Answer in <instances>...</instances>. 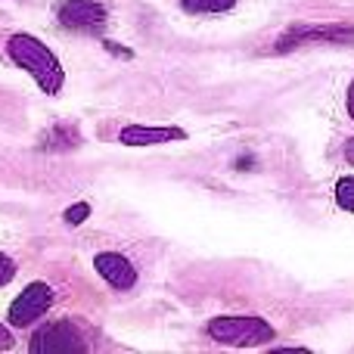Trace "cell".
I'll use <instances>...</instances> for the list:
<instances>
[{"mask_svg":"<svg viewBox=\"0 0 354 354\" xmlns=\"http://www.w3.org/2000/svg\"><path fill=\"white\" fill-rule=\"evenodd\" d=\"M236 168H239V171H249V168H252V156H243V159L236 162Z\"/></svg>","mask_w":354,"mask_h":354,"instance_id":"17","label":"cell"},{"mask_svg":"<svg viewBox=\"0 0 354 354\" xmlns=\"http://www.w3.org/2000/svg\"><path fill=\"white\" fill-rule=\"evenodd\" d=\"M12 348V333L6 324H0V351H10Z\"/></svg>","mask_w":354,"mask_h":354,"instance_id":"14","label":"cell"},{"mask_svg":"<svg viewBox=\"0 0 354 354\" xmlns=\"http://www.w3.org/2000/svg\"><path fill=\"white\" fill-rule=\"evenodd\" d=\"M333 193H336V205L354 214V177H339Z\"/></svg>","mask_w":354,"mask_h":354,"instance_id":"11","label":"cell"},{"mask_svg":"<svg viewBox=\"0 0 354 354\" xmlns=\"http://www.w3.org/2000/svg\"><path fill=\"white\" fill-rule=\"evenodd\" d=\"M345 159H348V165H354V137L345 143Z\"/></svg>","mask_w":354,"mask_h":354,"instance_id":"15","label":"cell"},{"mask_svg":"<svg viewBox=\"0 0 354 354\" xmlns=\"http://www.w3.org/2000/svg\"><path fill=\"white\" fill-rule=\"evenodd\" d=\"M78 143H81L78 128L68 122L53 124V128L44 131V137H41V149H47V153H66V149H75Z\"/></svg>","mask_w":354,"mask_h":354,"instance_id":"9","label":"cell"},{"mask_svg":"<svg viewBox=\"0 0 354 354\" xmlns=\"http://www.w3.org/2000/svg\"><path fill=\"white\" fill-rule=\"evenodd\" d=\"M28 348L35 354H72V351H87L91 345H87L78 324H72V320H53V324L41 326L31 336Z\"/></svg>","mask_w":354,"mask_h":354,"instance_id":"4","label":"cell"},{"mask_svg":"<svg viewBox=\"0 0 354 354\" xmlns=\"http://www.w3.org/2000/svg\"><path fill=\"white\" fill-rule=\"evenodd\" d=\"M6 53H10V59L16 62L19 68H25V72L35 78V84L41 87L44 93H59L62 84H66V72H62L59 59H56V53L47 47L44 41H37L35 35H25V31H16V35H10V41H6Z\"/></svg>","mask_w":354,"mask_h":354,"instance_id":"1","label":"cell"},{"mask_svg":"<svg viewBox=\"0 0 354 354\" xmlns=\"http://www.w3.org/2000/svg\"><path fill=\"white\" fill-rule=\"evenodd\" d=\"M239 0H180V6L193 16H218V12H230Z\"/></svg>","mask_w":354,"mask_h":354,"instance_id":"10","label":"cell"},{"mask_svg":"<svg viewBox=\"0 0 354 354\" xmlns=\"http://www.w3.org/2000/svg\"><path fill=\"white\" fill-rule=\"evenodd\" d=\"M106 50H112V53H118V56H131V50H122V47H115L112 41H106Z\"/></svg>","mask_w":354,"mask_h":354,"instance_id":"16","label":"cell"},{"mask_svg":"<svg viewBox=\"0 0 354 354\" xmlns=\"http://www.w3.org/2000/svg\"><path fill=\"white\" fill-rule=\"evenodd\" d=\"M87 214H91V205H87V202H75V205L66 208L62 218H66V224H84Z\"/></svg>","mask_w":354,"mask_h":354,"instance_id":"12","label":"cell"},{"mask_svg":"<svg viewBox=\"0 0 354 354\" xmlns=\"http://www.w3.org/2000/svg\"><path fill=\"white\" fill-rule=\"evenodd\" d=\"M208 336L218 345H230V348H255V345H268L277 333L264 317L236 314V317L208 320Z\"/></svg>","mask_w":354,"mask_h":354,"instance_id":"2","label":"cell"},{"mask_svg":"<svg viewBox=\"0 0 354 354\" xmlns=\"http://www.w3.org/2000/svg\"><path fill=\"white\" fill-rule=\"evenodd\" d=\"M93 268H97V274L103 277L112 289H118V292H128V289L137 286V268L122 252H100V255L93 258Z\"/></svg>","mask_w":354,"mask_h":354,"instance_id":"7","label":"cell"},{"mask_svg":"<svg viewBox=\"0 0 354 354\" xmlns=\"http://www.w3.org/2000/svg\"><path fill=\"white\" fill-rule=\"evenodd\" d=\"M56 19H59L62 28L72 31H84V35H100L106 28V12L103 3L97 0H59L56 3Z\"/></svg>","mask_w":354,"mask_h":354,"instance_id":"5","label":"cell"},{"mask_svg":"<svg viewBox=\"0 0 354 354\" xmlns=\"http://www.w3.org/2000/svg\"><path fill=\"white\" fill-rule=\"evenodd\" d=\"M314 44H354V25H292L274 44V53H292Z\"/></svg>","mask_w":354,"mask_h":354,"instance_id":"3","label":"cell"},{"mask_svg":"<svg viewBox=\"0 0 354 354\" xmlns=\"http://www.w3.org/2000/svg\"><path fill=\"white\" fill-rule=\"evenodd\" d=\"M50 308H53V289H50L47 283H28V286L12 299L6 320H10V326H31V324H37Z\"/></svg>","mask_w":354,"mask_h":354,"instance_id":"6","label":"cell"},{"mask_svg":"<svg viewBox=\"0 0 354 354\" xmlns=\"http://www.w3.org/2000/svg\"><path fill=\"white\" fill-rule=\"evenodd\" d=\"M118 140L124 147H156V143H174V140H187L183 128H147V124H128L122 128Z\"/></svg>","mask_w":354,"mask_h":354,"instance_id":"8","label":"cell"},{"mask_svg":"<svg viewBox=\"0 0 354 354\" xmlns=\"http://www.w3.org/2000/svg\"><path fill=\"white\" fill-rule=\"evenodd\" d=\"M348 115L354 118V81H351V87H348Z\"/></svg>","mask_w":354,"mask_h":354,"instance_id":"18","label":"cell"},{"mask_svg":"<svg viewBox=\"0 0 354 354\" xmlns=\"http://www.w3.org/2000/svg\"><path fill=\"white\" fill-rule=\"evenodd\" d=\"M12 274H16V264H12V258L0 252V286H6V283L12 280Z\"/></svg>","mask_w":354,"mask_h":354,"instance_id":"13","label":"cell"}]
</instances>
